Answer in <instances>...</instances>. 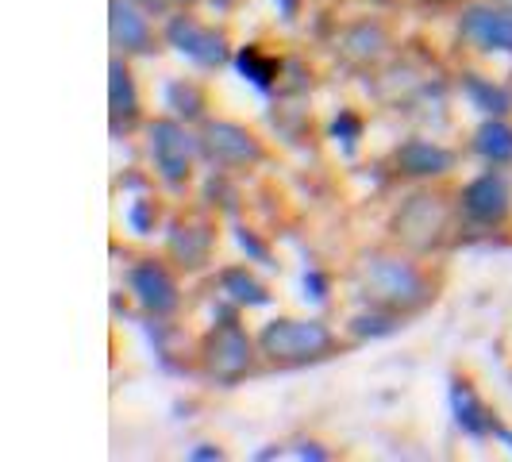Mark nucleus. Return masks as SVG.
Here are the masks:
<instances>
[{"label":"nucleus","instance_id":"f257e3e1","mask_svg":"<svg viewBox=\"0 0 512 462\" xmlns=\"http://www.w3.org/2000/svg\"><path fill=\"white\" fill-rule=\"evenodd\" d=\"M362 285L389 312H412V308H420L432 297L428 278L412 262L389 255H374L362 262Z\"/></svg>","mask_w":512,"mask_h":462},{"label":"nucleus","instance_id":"f03ea898","mask_svg":"<svg viewBox=\"0 0 512 462\" xmlns=\"http://www.w3.org/2000/svg\"><path fill=\"white\" fill-rule=\"evenodd\" d=\"M335 347V335L324 320H270L258 335V351L270 362H312Z\"/></svg>","mask_w":512,"mask_h":462},{"label":"nucleus","instance_id":"7ed1b4c3","mask_svg":"<svg viewBox=\"0 0 512 462\" xmlns=\"http://www.w3.org/2000/svg\"><path fill=\"white\" fill-rule=\"evenodd\" d=\"M197 147H201V139H193L181 120H154L151 128H147V151H151L154 170H158V178L170 181V185L189 178Z\"/></svg>","mask_w":512,"mask_h":462},{"label":"nucleus","instance_id":"20e7f679","mask_svg":"<svg viewBox=\"0 0 512 462\" xmlns=\"http://www.w3.org/2000/svg\"><path fill=\"white\" fill-rule=\"evenodd\" d=\"M251 359H255L251 339H247V332H243L235 320H224V324L205 339V366L216 382H224V385L239 382V378L251 370Z\"/></svg>","mask_w":512,"mask_h":462},{"label":"nucleus","instance_id":"39448f33","mask_svg":"<svg viewBox=\"0 0 512 462\" xmlns=\"http://www.w3.org/2000/svg\"><path fill=\"white\" fill-rule=\"evenodd\" d=\"M166 43L185 58H193L197 66H205V70H216V66L228 62V39L212 27L197 24L193 16H174L166 24Z\"/></svg>","mask_w":512,"mask_h":462},{"label":"nucleus","instance_id":"423d86ee","mask_svg":"<svg viewBox=\"0 0 512 462\" xmlns=\"http://www.w3.org/2000/svg\"><path fill=\"white\" fill-rule=\"evenodd\" d=\"M462 39L474 47L497 54H512V8H493V4H470L459 16Z\"/></svg>","mask_w":512,"mask_h":462},{"label":"nucleus","instance_id":"0eeeda50","mask_svg":"<svg viewBox=\"0 0 512 462\" xmlns=\"http://www.w3.org/2000/svg\"><path fill=\"white\" fill-rule=\"evenodd\" d=\"M128 289L139 305L151 316H170L181 305L178 282L170 278V270L162 262H139L128 270Z\"/></svg>","mask_w":512,"mask_h":462},{"label":"nucleus","instance_id":"6e6552de","mask_svg":"<svg viewBox=\"0 0 512 462\" xmlns=\"http://www.w3.org/2000/svg\"><path fill=\"white\" fill-rule=\"evenodd\" d=\"M201 147L220 166H251V162L262 158V143L247 128L231 124V120H208Z\"/></svg>","mask_w":512,"mask_h":462},{"label":"nucleus","instance_id":"1a4fd4ad","mask_svg":"<svg viewBox=\"0 0 512 462\" xmlns=\"http://www.w3.org/2000/svg\"><path fill=\"white\" fill-rule=\"evenodd\" d=\"M509 208H512L509 185H505V178H497V174H482V178H474L462 189V212L474 224L493 228V224H501L509 216Z\"/></svg>","mask_w":512,"mask_h":462},{"label":"nucleus","instance_id":"9d476101","mask_svg":"<svg viewBox=\"0 0 512 462\" xmlns=\"http://www.w3.org/2000/svg\"><path fill=\"white\" fill-rule=\"evenodd\" d=\"M108 31H112V43L124 54H147L154 47V31L135 0H112L108 4Z\"/></svg>","mask_w":512,"mask_h":462},{"label":"nucleus","instance_id":"9b49d317","mask_svg":"<svg viewBox=\"0 0 512 462\" xmlns=\"http://www.w3.org/2000/svg\"><path fill=\"white\" fill-rule=\"evenodd\" d=\"M451 162H455V154L447 147H439V143H428V139H409L397 151V166L409 178H439V174L451 170Z\"/></svg>","mask_w":512,"mask_h":462},{"label":"nucleus","instance_id":"f8f14e48","mask_svg":"<svg viewBox=\"0 0 512 462\" xmlns=\"http://www.w3.org/2000/svg\"><path fill=\"white\" fill-rule=\"evenodd\" d=\"M451 416H455V424H459L470 439L493 436V424H497V420L489 416L486 405L478 401V393L466 382H451Z\"/></svg>","mask_w":512,"mask_h":462},{"label":"nucleus","instance_id":"ddd939ff","mask_svg":"<svg viewBox=\"0 0 512 462\" xmlns=\"http://www.w3.org/2000/svg\"><path fill=\"white\" fill-rule=\"evenodd\" d=\"M108 108H112L116 128L131 124L139 116V89H135V77L120 58H112V66H108Z\"/></svg>","mask_w":512,"mask_h":462},{"label":"nucleus","instance_id":"4468645a","mask_svg":"<svg viewBox=\"0 0 512 462\" xmlns=\"http://www.w3.org/2000/svg\"><path fill=\"white\" fill-rule=\"evenodd\" d=\"M462 97L474 104L478 112H486V116H509L512 112V97L501 85H493L489 77L462 74Z\"/></svg>","mask_w":512,"mask_h":462},{"label":"nucleus","instance_id":"2eb2a0df","mask_svg":"<svg viewBox=\"0 0 512 462\" xmlns=\"http://www.w3.org/2000/svg\"><path fill=\"white\" fill-rule=\"evenodd\" d=\"M474 151L489 162H512V124L501 116H489L482 128L474 131Z\"/></svg>","mask_w":512,"mask_h":462},{"label":"nucleus","instance_id":"dca6fc26","mask_svg":"<svg viewBox=\"0 0 512 462\" xmlns=\"http://www.w3.org/2000/svg\"><path fill=\"white\" fill-rule=\"evenodd\" d=\"M220 285H224V293H228L235 305H247V308H262L270 305V293L262 289V285L243 270V266H231L220 274Z\"/></svg>","mask_w":512,"mask_h":462},{"label":"nucleus","instance_id":"f3484780","mask_svg":"<svg viewBox=\"0 0 512 462\" xmlns=\"http://www.w3.org/2000/svg\"><path fill=\"white\" fill-rule=\"evenodd\" d=\"M235 70L247 77L255 89H262V93H270L274 81H278V62L274 58H262L255 47H243V51L235 54Z\"/></svg>","mask_w":512,"mask_h":462},{"label":"nucleus","instance_id":"a211bd4d","mask_svg":"<svg viewBox=\"0 0 512 462\" xmlns=\"http://www.w3.org/2000/svg\"><path fill=\"white\" fill-rule=\"evenodd\" d=\"M166 108H174V116H181L189 124V120L205 116V93L189 81H170L166 85Z\"/></svg>","mask_w":512,"mask_h":462},{"label":"nucleus","instance_id":"6ab92c4d","mask_svg":"<svg viewBox=\"0 0 512 462\" xmlns=\"http://www.w3.org/2000/svg\"><path fill=\"white\" fill-rule=\"evenodd\" d=\"M208 231L205 228H178L170 239V251L181 258V266H201L208 255Z\"/></svg>","mask_w":512,"mask_h":462},{"label":"nucleus","instance_id":"aec40b11","mask_svg":"<svg viewBox=\"0 0 512 462\" xmlns=\"http://www.w3.org/2000/svg\"><path fill=\"white\" fill-rule=\"evenodd\" d=\"M397 316H389V312H374V316H355V335H370V339H378V335H389L397 332Z\"/></svg>","mask_w":512,"mask_h":462},{"label":"nucleus","instance_id":"412c9836","mask_svg":"<svg viewBox=\"0 0 512 462\" xmlns=\"http://www.w3.org/2000/svg\"><path fill=\"white\" fill-rule=\"evenodd\" d=\"M128 224L135 235H151L154 231V212H151V201H131L128 208Z\"/></svg>","mask_w":512,"mask_h":462},{"label":"nucleus","instance_id":"4be33fe9","mask_svg":"<svg viewBox=\"0 0 512 462\" xmlns=\"http://www.w3.org/2000/svg\"><path fill=\"white\" fill-rule=\"evenodd\" d=\"M305 297H312V301H324L328 297V282H324L320 270H305Z\"/></svg>","mask_w":512,"mask_h":462},{"label":"nucleus","instance_id":"5701e85b","mask_svg":"<svg viewBox=\"0 0 512 462\" xmlns=\"http://www.w3.org/2000/svg\"><path fill=\"white\" fill-rule=\"evenodd\" d=\"M189 459L216 462V459H224V451H220V447H208V443H201V447H193V451H189Z\"/></svg>","mask_w":512,"mask_h":462},{"label":"nucleus","instance_id":"b1692460","mask_svg":"<svg viewBox=\"0 0 512 462\" xmlns=\"http://www.w3.org/2000/svg\"><path fill=\"white\" fill-rule=\"evenodd\" d=\"M335 135H359V120H355L351 112H343V116L335 120Z\"/></svg>","mask_w":512,"mask_h":462},{"label":"nucleus","instance_id":"393cba45","mask_svg":"<svg viewBox=\"0 0 512 462\" xmlns=\"http://www.w3.org/2000/svg\"><path fill=\"white\" fill-rule=\"evenodd\" d=\"M239 243H243V251H251L255 258H266V247L258 243V239L251 235V231H239Z\"/></svg>","mask_w":512,"mask_h":462},{"label":"nucleus","instance_id":"a878e982","mask_svg":"<svg viewBox=\"0 0 512 462\" xmlns=\"http://www.w3.org/2000/svg\"><path fill=\"white\" fill-rule=\"evenodd\" d=\"M274 4H278V16H282V20H293L297 8H301V0H274Z\"/></svg>","mask_w":512,"mask_h":462},{"label":"nucleus","instance_id":"bb28decb","mask_svg":"<svg viewBox=\"0 0 512 462\" xmlns=\"http://www.w3.org/2000/svg\"><path fill=\"white\" fill-rule=\"evenodd\" d=\"M297 459H316V462H324V459H328V451H320L316 443H305V447L297 451Z\"/></svg>","mask_w":512,"mask_h":462},{"label":"nucleus","instance_id":"cd10ccee","mask_svg":"<svg viewBox=\"0 0 512 462\" xmlns=\"http://www.w3.org/2000/svg\"><path fill=\"white\" fill-rule=\"evenodd\" d=\"M493 436L501 439V443H505V447H509V451H512V432H509V428H501V424H493Z\"/></svg>","mask_w":512,"mask_h":462},{"label":"nucleus","instance_id":"c85d7f7f","mask_svg":"<svg viewBox=\"0 0 512 462\" xmlns=\"http://www.w3.org/2000/svg\"><path fill=\"white\" fill-rule=\"evenodd\" d=\"M139 8H147V12H154V8H162V0H135Z\"/></svg>","mask_w":512,"mask_h":462},{"label":"nucleus","instance_id":"c756f323","mask_svg":"<svg viewBox=\"0 0 512 462\" xmlns=\"http://www.w3.org/2000/svg\"><path fill=\"white\" fill-rule=\"evenodd\" d=\"M212 4H216V12H228L235 0H212Z\"/></svg>","mask_w":512,"mask_h":462},{"label":"nucleus","instance_id":"7c9ffc66","mask_svg":"<svg viewBox=\"0 0 512 462\" xmlns=\"http://www.w3.org/2000/svg\"><path fill=\"white\" fill-rule=\"evenodd\" d=\"M501 4H505V8H512V0H501Z\"/></svg>","mask_w":512,"mask_h":462},{"label":"nucleus","instance_id":"2f4dec72","mask_svg":"<svg viewBox=\"0 0 512 462\" xmlns=\"http://www.w3.org/2000/svg\"><path fill=\"white\" fill-rule=\"evenodd\" d=\"M178 4H193V0H178Z\"/></svg>","mask_w":512,"mask_h":462}]
</instances>
